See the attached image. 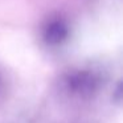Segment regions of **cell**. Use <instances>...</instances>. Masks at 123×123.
<instances>
[{"label": "cell", "mask_w": 123, "mask_h": 123, "mask_svg": "<svg viewBox=\"0 0 123 123\" xmlns=\"http://www.w3.org/2000/svg\"><path fill=\"white\" fill-rule=\"evenodd\" d=\"M107 83V75L102 68L86 66L69 68L58 75L57 91L73 102H91L101 94Z\"/></svg>", "instance_id": "cell-1"}, {"label": "cell", "mask_w": 123, "mask_h": 123, "mask_svg": "<svg viewBox=\"0 0 123 123\" xmlns=\"http://www.w3.org/2000/svg\"><path fill=\"white\" fill-rule=\"evenodd\" d=\"M72 35L70 21L60 12H52L40 25V38L48 48H60L66 44Z\"/></svg>", "instance_id": "cell-2"}, {"label": "cell", "mask_w": 123, "mask_h": 123, "mask_svg": "<svg viewBox=\"0 0 123 123\" xmlns=\"http://www.w3.org/2000/svg\"><path fill=\"white\" fill-rule=\"evenodd\" d=\"M11 93V80L7 72L0 66V106L7 102Z\"/></svg>", "instance_id": "cell-3"}, {"label": "cell", "mask_w": 123, "mask_h": 123, "mask_svg": "<svg viewBox=\"0 0 123 123\" xmlns=\"http://www.w3.org/2000/svg\"><path fill=\"white\" fill-rule=\"evenodd\" d=\"M112 98H114V101L117 102V103H120V101H122V83H120V82H118L117 89H115V93H114V95H112Z\"/></svg>", "instance_id": "cell-4"}]
</instances>
